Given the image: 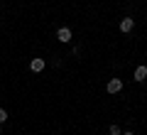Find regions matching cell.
I'll use <instances>...</instances> for the list:
<instances>
[{"instance_id":"6da1fadb","label":"cell","mask_w":147,"mask_h":135,"mask_svg":"<svg viewBox=\"0 0 147 135\" xmlns=\"http://www.w3.org/2000/svg\"><path fill=\"white\" fill-rule=\"evenodd\" d=\"M123 86H125V83H123V79H110L108 83H105V91H108V94H120L123 91Z\"/></svg>"},{"instance_id":"7a4b0ae2","label":"cell","mask_w":147,"mask_h":135,"mask_svg":"<svg viewBox=\"0 0 147 135\" xmlns=\"http://www.w3.org/2000/svg\"><path fill=\"white\" fill-rule=\"evenodd\" d=\"M57 39L61 42V44H69V42L74 39V32L69 30V27H59L57 30Z\"/></svg>"},{"instance_id":"3957f363","label":"cell","mask_w":147,"mask_h":135,"mask_svg":"<svg viewBox=\"0 0 147 135\" xmlns=\"http://www.w3.org/2000/svg\"><path fill=\"white\" fill-rule=\"evenodd\" d=\"M44 66H47V62H44V59H39V57H34V59L30 62V71H34V74L44 71Z\"/></svg>"},{"instance_id":"277c9868","label":"cell","mask_w":147,"mask_h":135,"mask_svg":"<svg viewBox=\"0 0 147 135\" xmlns=\"http://www.w3.org/2000/svg\"><path fill=\"white\" fill-rule=\"evenodd\" d=\"M132 79H135L137 83H142L147 79V64H140V66L135 69V74H132Z\"/></svg>"},{"instance_id":"5b68a950","label":"cell","mask_w":147,"mask_h":135,"mask_svg":"<svg viewBox=\"0 0 147 135\" xmlns=\"http://www.w3.org/2000/svg\"><path fill=\"white\" fill-rule=\"evenodd\" d=\"M132 30H135V20H132V17H123L120 20V32L127 35V32H132Z\"/></svg>"},{"instance_id":"8992f818","label":"cell","mask_w":147,"mask_h":135,"mask_svg":"<svg viewBox=\"0 0 147 135\" xmlns=\"http://www.w3.org/2000/svg\"><path fill=\"white\" fill-rule=\"evenodd\" d=\"M108 133H110V135H123V130H120V125H115V123H113V125L108 128Z\"/></svg>"},{"instance_id":"52a82bcc","label":"cell","mask_w":147,"mask_h":135,"mask_svg":"<svg viewBox=\"0 0 147 135\" xmlns=\"http://www.w3.org/2000/svg\"><path fill=\"white\" fill-rule=\"evenodd\" d=\"M5 120H7V111H5V108H0V125L5 123Z\"/></svg>"},{"instance_id":"ba28073f","label":"cell","mask_w":147,"mask_h":135,"mask_svg":"<svg viewBox=\"0 0 147 135\" xmlns=\"http://www.w3.org/2000/svg\"><path fill=\"white\" fill-rule=\"evenodd\" d=\"M123 135H135V133H123Z\"/></svg>"},{"instance_id":"9c48e42d","label":"cell","mask_w":147,"mask_h":135,"mask_svg":"<svg viewBox=\"0 0 147 135\" xmlns=\"http://www.w3.org/2000/svg\"><path fill=\"white\" fill-rule=\"evenodd\" d=\"M0 135H3V128H0Z\"/></svg>"}]
</instances>
